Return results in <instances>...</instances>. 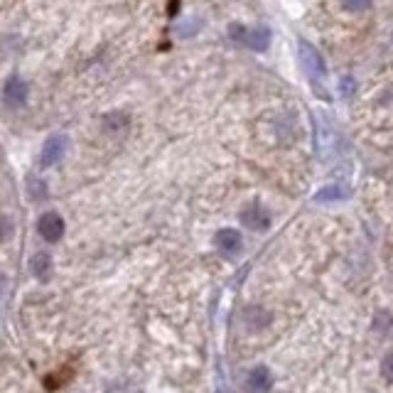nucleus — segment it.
Returning <instances> with one entry per match:
<instances>
[{
	"label": "nucleus",
	"mask_w": 393,
	"mask_h": 393,
	"mask_svg": "<svg viewBox=\"0 0 393 393\" xmlns=\"http://www.w3.org/2000/svg\"><path fill=\"white\" fill-rule=\"evenodd\" d=\"M30 270H33V275L37 280H49L52 278V270H54V263H52V256L44 254V251H40V254L33 256V261H30Z\"/></svg>",
	"instance_id": "nucleus-8"
},
{
	"label": "nucleus",
	"mask_w": 393,
	"mask_h": 393,
	"mask_svg": "<svg viewBox=\"0 0 393 393\" xmlns=\"http://www.w3.org/2000/svg\"><path fill=\"white\" fill-rule=\"evenodd\" d=\"M12 234V224L10 219H0V241H8Z\"/></svg>",
	"instance_id": "nucleus-13"
},
{
	"label": "nucleus",
	"mask_w": 393,
	"mask_h": 393,
	"mask_svg": "<svg viewBox=\"0 0 393 393\" xmlns=\"http://www.w3.org/2000/svg\"><path fill=\"white\" fill-rule=\"evenodd\" d=\"M214 243L224 254H236L238 248H241V234L236 229H221V232H216Z\"/></svg>",
	"instance_id": "nucleus-7"
},
{
	"label": "nucleus",
	"mask_w": 393,
	"mask_h": 393,
	"mask_svg": "<svg viewBox=\"0 0 393 393\" xmlns=\"http://www.w3.org/2000/svg\"><path fill=\"white\" fill-rule=\"evenodd\" d=\"M229 37L234 42L243 44V47L254 49V52H265L270 44V30H265V27H246L234 22V25H229Z\"/></svg>",
	"instance_id": "nucleus-1"
},
{
	"label": "nucleus",
	"mask_w": 393,
	"mask_h": 393,
	"mask_svg": "<svg viewBox=\"0 0 393 393\" xmlns=\"http://www.w3.org/2000/svg\"><path fill=\"white\" fill-rule=\"evenodd\" d=\"M344 197V189L342 187H324L322 192H317V202H332V200H342Z\"/></svg>",
	"instance_id": "nucleus-11"
},
{
	"label": "nucleus",
	"mask_w": 393,
	"mask_h": 393,
	"mask_svg": "<svg viewBox=\"0 0 393 393\" xmlns=\"http://www.w3.org/2000/svg\"><path fill=\"white\" fill-rule=\"evenodd\" d=\"M297 49H300V62H302V67H305V71H307L310 76H313V79H320V76L327 74V67H324L322 54H320L317 49L313 47V44L305 42V40H300Z\"/></svg>",
	"instance_id": "nucleus-2"
},
{
	"label": "nucleus",
	"mask_w": 393,
	"mask_h": 393,
	"mask_svg": "<svg viewBox=\"0 0 393 393\" xmlns=\"http://www.w3.org/2000/svg\"><path fill=\"white\" fill-rule=\"evenodd\" d=\"M241 221H243V227L254 229V232H265L268 224H270V216L265 209H261L259 204H254V207H248V209L243 211Z\"/></svg>",
	"instance_id": "nucleus-6"
},
{
	"label": "nucleus",
	"mask_w": 393,
	"mask_h": 393,
	"mask_svg": "<svg viewBox=\"0 0 393 393\" xmlns=\"http://www.w3.org/2000/svg\"><path fill=\"white\" fill-rule=\"evenodd\" d=\"M37 229H40V236L49 243H57L62 236H64V219H62L57 211H44L37 221Z\"/></svg>",
	"instance_id": "nucleus-3"
},
{
	"label": "nucleus",
	"mask_w": 393,
	"mask_h": 393,
	"mask_svg": "<svg viewBox=\"0 0 393 393\" xmlns=\"http://www.w3.org/2000/svg\"><path fill=\"white\" fill-rule=\"evenodd\" d=\"M3 103L12 111L22 108L27 103V84L20 79V76H10L3 87Z\"/></svg>",
	"instance_id": "nucleus-4"
},
{
	"label": "nucleus",
	"mask_w": 393,
	"mask_h": 393,
	"mask_svg": "<svg viewBox=\"0 0 393 393\" xmlns=\"http://www.w3.org/2000/svg\"><path fill=\"white\" fill-rule=\"evenodd\" d=\"M340 3H342V8L349 12H361L372 6V0H340Z\"/></svg>",
	"instance_id": "nucleus-12"
},
{
	"label": "nucleus",
	"mask_w": 393,
	"mask_h": 393,
	"mask_svg": "<svg viewBox=\"0 0 393 393\" xmlns=\"http://www.w3.org/2000/svg\"><path fill=\"white\" fill-rule=\"evenodd\" d=\"M64 148H67V140L62 138V135L47 138V143H44V148H42V155H40V165L42 167L57 165V162L62 160V155H64Z\"/></svg>",
	"instance_id": "nucleus-5"
},
{
	"label": "nucleus",
	"mask_w": 393,
	"mask_h": 393,
	"mask_svg": "<svg viewBox=\"0 0 393 393\" xmlns=\"http://www.w3.org/2000/svg\"><path fill=\"white\" fill-rule=\"evenodd\" d=\"M27 192H30V197H33L35 202H42L44 197H47V182L35 177V175H30V177H27Z\"/></svg>",
	"instance_id": "nucleus-10"
},
{
	"label": "nucleus",
	"mask_w": 393,
	"mask_h": 393,
	"mask_svg": "<svg viewBox=\"0 0 393 393\" xmlns=\"http://www.w3.org/2000/svg\"><path fill=\"white\" fill-rule=\"evenodd\" d=\"M128 125L130 119L121 111H111V114L103 116V130L106 133H123V130H128Z\"/></svg>",
	"instance_id": "nucleus-9"
}]
</instances>
